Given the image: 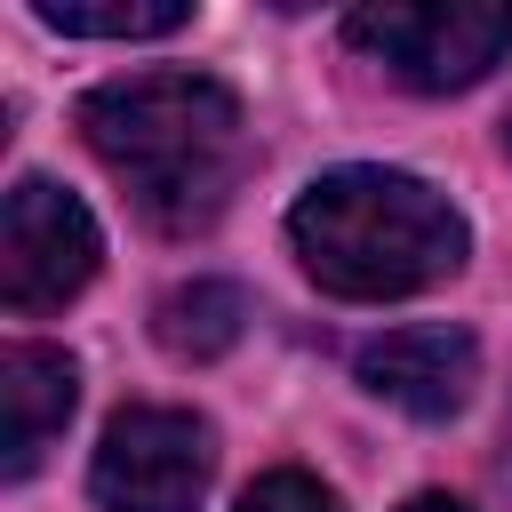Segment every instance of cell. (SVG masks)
Instances as JSON below:
<instances>
[{"mask_svg": "<svg viewBox=\"0 0 512 512\" xmlns=\"http://www.w3.org/2000/svg\"><path fill=\"white\" fill-rule=\"evenodd\" d=\"M88 152L128 184L144 224L160 232H208L240 176H248V120L240 96L208 72H128L80 96Z\"/></svg>", "mask_w": 512, "mask_h": 512, "instance_id": "obj_1", "label": "cell"}, {"mask_svg": "<svg viewBox=\"0 0 512 512\" xmlns=\"http://www.w3.org/2000/svg\"><path fill=\"white\" fill-rule=\"evenodd\" d=\"M288 240H296L304 272L352 304L416 296V288L448 280L472 248L464 216L408 168H328L288 208Z\"/></svg>", "mask_w": 512, "mask_h": 512, "instance_id": "obj_2", "label": "cell"}, {"mask_svg": "<svg viewBox=\"0 0 512 512\" xmlns=\"http://www.w3.org/2000/svg\"><path fill=\"white\" fill-rule=\"evenodd\" d=\"M344 40L376 56L392 80L448 96L488 80L512 56V8L504 0H376L344 16Z\"/></svg>", "mask_w": 512, "mask_h": 512, "instance_id": "obj_3", "label": "cell"}, {"mask_svg": "<svg viewBox=\"0 0 512 512\" xmlns=\"http://www.w3.org/2000/svg\"><path fill=\"white\" fill-rule=\"evenodd\" d=\"M208 472H216V432L192 408L136 400L104 424L88 488L104 512H200Z\"/></svg>", "mask_w": 512, "mask_h": 512, "instance_id": "obj_4", "label": "cell"}, {"mask_svg": "<svg viewBox=\"0 0 512 512\" xmlns=\"http://www.w3.org/2000/svg\"><path fill=\"white\" fill-rule=\"evenodd\" d=\"M96 216L48 184V176H24L0 208V304L8 312H56L72 304L88 280H96Z\"/></svg>", "mask_w": 512, "mask_h": 512, "instance_id": "obj_5", "label": "cell"}, {"mask_svg": "<svg viewBox=\"0 0 512 512\" xmlns=\"http://www.w3.org/2000/svg\"><path fill=\"white\" fill-rule=\"evenodd\" d=\"M352 368H360V384H368L376 400L440 424V416H456V408L472 400V384H480V344H472L464 328H448V320H416V328L368 336V344L352 352Z\"/></svg>", "mask_w": 512, "mask_h": 512, "instance_id": "obj_6", "label": "cell"}, {"mask_svg": "<svg viewBox=\"0 0 512 512\" xmlns=\"http://www.w3.org/2000/svg\"><path fill=\"white\" fill-rule=\"evenodd\" d=\"M72 400H80V368L72 352L56 344H8L0 352V408H8V472L24 480L48 440L72 424Z\"/></svg>", "mask_w": 512, "mask_h": 512, "instance_id": "obj_7", "label": "cell"}, {"mask_svg": "<svg viewBox=\"0 0 512 512\" xmlns=\"http://www.w3.org/2000/svg\"><path fill=\"white\" fill-rule=\"evenodd\" d=\"M240 328H248V296H240L232 280L168 288L160 312H152V336H160V352H176V360H216V352L240 344Z\"/></svg>", "mask_w": 512, "mask_h": 512, "instance_id": "obj_8", "label": "cell"}, {"mask_svg": "<svg viewBox=\"0 0 512 512\" xmlns=\"http://www.w3.org/2000/svg\"><path fill=\"white\" fill-rule=\"evenodd\" d=\"M32 16L48 32H72V40H160L192 8L184 0H32Z\"/></svg>", "mask_w": 512, "mask_h": 512, "instance_id": "obj_9", "label": "cell"}, {"mask_svg": "<svg viewBox=\"0 0 512 512\" xmlns=\"http://www.w3.org/2000/svg\"><path fill=\"white\" fill-rule=\"evenodd\" d=\"M232 512H344V504L312 472H264V480H248V496Z\"/></svg>", "mask_w": 512, "mask_h": 512, "instance_id": "obj_10", "label": "cell"}, {"mask_svg": "<svg viewBox=\"0 0 512 512\" xmlns=\"http://www.w3.org/2000/svg\"><path fill=\"white\" fill-rule=\"evenodd\" d=\"M400 512H472V504H456V496H408Z\"/></svg>", "mask_w": 512, "mask_h": 512, "instance_id": "obj_11", "label": "cell"}, {"mask_svg": "<svg viewBox=\"0 0 512 512\" xmlns=\"http://www.w3.org/2000/svg\"><path fill=\"white\" fill-rule=\"evenodd\" d=\"M504 472H512V416H504Z\"/></svg>", "mask_w": 512, "mask_h": 512, "instance_id": "obj_12", "label": "cell"}, {"mask_svg": "<svg viewBox=\"0 0 512 512\" xmlns=\"http://www.w3.org/2000/svg\"><path fill=\"white\" fill-rule=\"evenodd\" d=\"M504 144H512V128H504Z\"/></svg>", "mask_w": 512, "mask_h": 512, "instance_id": "obj_13", "label": "cell"}]
</instances>
